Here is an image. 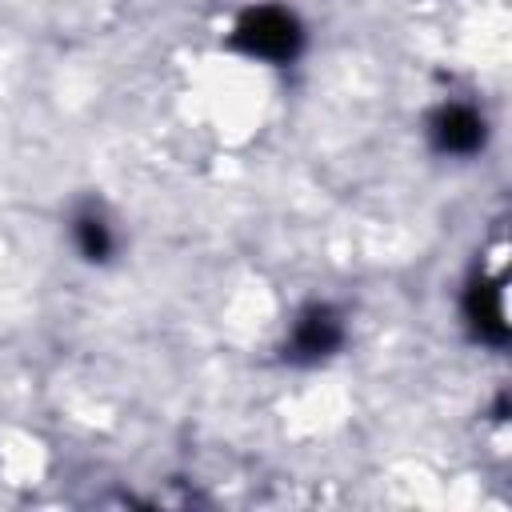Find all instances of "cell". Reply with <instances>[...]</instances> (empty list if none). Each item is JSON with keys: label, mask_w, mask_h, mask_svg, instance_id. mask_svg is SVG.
<instances>
[{"label": "cell", "mask_w": 512, "mask_h": 512, "mask_svg": "<svg viewBox=\"0 0 512 512\" xmlns=\"http://www.w3.org/2000/svg\"><path fill=\"white\" fill-rule=\"evenodd\" d=\"M236 44L248 52V56H260V60H292L296 48H300V24L284 12V8H256L240 20L236 28Z\"/></svg>", "instance_id": "obj_1"}, {"label": "cell", "mask_w": 512, "mask_h": 512, "mask_svg": "<svg viewBox=\"0 0 512 512\" xmlns=\"http://www.w3.org/2000/svg\"><path fill=\"white\" fill-rule=\"evenodd\" d=\"M76 240H80V248H84V256H88V260H104V256L112 252L108 224H104L100 216H92V212L76 220Z\"/></svg>", "instance_id": "obj_4"}, {"label": "cell", "mask_w": 512, "mask_h": 512, "mask_svg": "<svg viewBox=\"0 0 512 512\" xmlns=\"http://www.w3.org/2000/svg\"><path fill=\"white\" fill-rule=\"evenodd\" d=\"M436 140L448 152H472L484 140V124H480V116L472 108H448L440 116V124H436Z\"/></svg>", "instance_id": "obj_3"}, {"label": "cell", "mask_w": 512, "mask_h": 512, "mask_svg": "<svg viewBox=\"0 0 512 512\" xmlns=\"http://www.w3.org/2000/svg\"><path fill=\"white\" fill-rule=\"evenodd\" d=\"M340 344V320L328 312V308H312L296 320V332H292V356L300 360H320L328 356L332 348Z\"/></svg>", "instance_id": "obj_2"}]
</instances>
